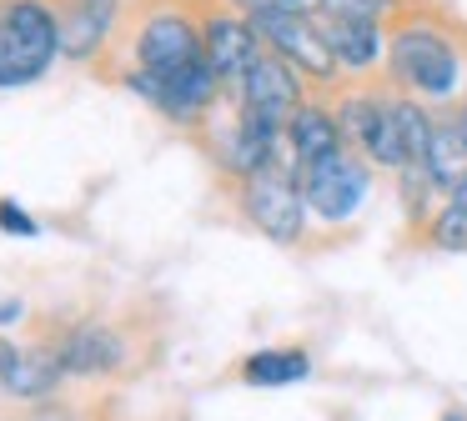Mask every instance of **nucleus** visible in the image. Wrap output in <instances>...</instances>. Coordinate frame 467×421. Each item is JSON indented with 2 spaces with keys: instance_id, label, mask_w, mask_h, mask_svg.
<instances>
[{
  "instance_id": "9d476101",
  "label": "nucleus",
  "mask_w": 467,
  "mask_h": 421,
  "mask_svg": "<svg viewBox=\"0 0 467 421\" xmlns=\"http://www.w3.org/2000/svg\"><path fill=\"white\" fill-rule=\"evenodd\" d=\"M56 361H61L66 376H106V371L126 366V341L101 321H86L56 341Z\"/></svg>"
},
{
  "instance_id": "7ed1b4c3",
  "label": "nucleus",
  "mask_w": 467,
  "mask_h": 421,
  "mask_svg": "<svg viewBox=\"0 0 467 421\" xmlns=\"http://www.w3.org/2000/svg\"><path fill=\"white\" fill-rule=\"evenodd\" d=\"M242 200H246V216L256 221V231H266V241L292 246V241L302 236V216H306L302 176H296V160H286L282 146L246 176Z\"/></svg>"
},
{
  "instance_id": "39448f33",
  "label": "nucleus",
  "mask_w": 467,
  "mask_h": 421,
  "mask_svg": "<svg viewBox=\"0 0 467 421\" xmlns=\"http://www.w3.org/2000/svg\"><path fill=\"white\" fill-rule=\"evenodd\" d=\"M296 176H302L306 210H317L322 221H347L367 196V166L352 156V150H332V156L302 166Z\"/></svg>"
},
{
  "instance_id": "20e7f679",
  "label": "nucleus",
  "mask_w": 467,
  "mask_h": 421,
  "mask_svg": "<svg viewBox=\"0 0 467 421\" xmlns=\"http://www.w3.org/2000/svg\"><path fill=\"white\" fill-rule=\"evenodd\" d=\"M392 70H397V80H402L407 90H417V96H432V100H442V96H452L457 90V80H462V66H457V50L447 46L437 30H427V26H402L392 36Z\"/></svg>"
},
{
  "instance_id": "2eb2a0df",
  "label": "nucleus",
  "mask_w": 467,
  "mask_h": 421,
  "mask_svg": "<svg viewBox=\"0 0 467 421\" xmlns=\"http://www.w3.org/2000/svg\"><path fill=\"white\" fill-rule=\"evenodd\" d=\"M306 376H312V356L302 346H266L242 361L246 386H292V381H306Z\"/></svg>"
},
{
  "instance_id": "1a4fd4ad",
  "label": "nucleus",
  "mask_w": 467,
  "mask_h": 421,
  "mask_svg": "<svg viewBox=\"0 0 467 421\" xmlns=\"http://www.w3.org/2000/svg\"><path fill=\"white\" fill-rule=\"evenodd\" d=\"M202 46H206V60H212L222 86H242L246 70L256 66V56L266 50L262 36L252 30V20H236V15H206Z\"/></svg>"
},
{
  "instance_id": "a211bd4d",
  "label": "nucleus",
  "mask_w": 467,
  "mask_h": 421,
  "mask_svg": "<svg viewBox=\"0 0 467 421\" xmlns=\"http://www.w3.org/2000/svg\"><path fill=\"white\" fill-rule=\"evenodd\" d=\"M392 0H322L317 15H332V20H362V26H377L387 15Z\"/></svg>"
},
{
  "instance_id": "0eeeda50",
  "label": "nucleus",
  "mask_w": 467,
  "mask_h": 421,
  "mask_svg": "<svg viewBox=\"0 0 467 421\" xmlns=\"http://www.w3.org/2000/svg\"><path fill=\"white\" fill-rule=\"evenodd\" d=\"M252 30L262 36V46L272 56H282L292 70H306L312 80H327L337 70V56L322 40L312 15H282V10H272V15H252Z\"/></svg>"
},
{
  "instance_id": "dca6fc26",
  "label": "nucleus",
  "mask_w": 467,
  "mask_h": 421,
  "mask_svg": "<svg viewBox=\"0 0 467 421\" xmlns=\"http://www.w3.org/2000/svg\"><path fill=\"white\" fill-rule=\"evenodd\" d=\"M61 376L66 371H61V361H56V351H21V356L11 361V371L0 376V386L11 391V396L36 401V396H51Z\"/></svg>"
},
{
  "instance_id": "9b49d317",
  "label": "nucleus",
  "mask_w": 467,
  "mask_h": 421,
  "mask_svg": "<svg viewBox=\"0 0 467 421\" xmlns=\"http://www.w3.org/2000/svg\"><path fill=\"white\" fill-rule=\"evenodd\" d=\"M422 176H427V186L447 190V196H457V190L467 186V116L432 120V140H427Z\"/></svg>"
},
{
  "instance_id": "423d86ee",
  "label": "nucleus",
  "mask_w": 467,
  "mask_h": 421,
  "mask_svg": "<svg viewBox=\"0 0 467 421\" xmlns=\"http://www.w3.org/2000/svg\"><path fill=\"white\" fill-rule=\"evenodd\" d=\"M236 90H242V116L246 120H256V126L286 136V120L296 116V106H302V86H296V70L286 66L282 56L262 50L256 66L246 70V80Z\"/></svg>"
},
{
  "instance_id": "412c9836",
  "label": "nucleus",
  "mask_w": 467,
  "mask_h": 421,
  "mask_svg": "<svg viewBox=\"0 0 467 421\" xmlns=\"http://www.w3.org/2000/svg\"><path fill=\"white\" fill-rule=\"evenodd\" d=\"M11 321H21V301L0 296V326H11Z\"/></svg>"
},
{
  "instance_id": "4be33fe9",
  "label": "nucleus",
  "mask_w": 467,
  "mask_h": 421,
  "mask_svg": "<svg viewBox=\"0 0 467 421\" xmlns=\"http://www.w3.org/2000/svg\"><path fill=\"white\" fill-rule=\"evenodd\" d=\"M21 356V346H11V341H0V376H5V371H11V361Z\"/></svg>"
},
{
  "instance_id": "5701e85b",
  "label": "nucleus",
  "mask_w": 467,
  "mask_h": 421,
  "mask_svg": "<svg viewBox=\"0 0 467 421\" xmlns=\"http://www.w3.org/2000/svg\"><path fill=\"white\" fill-rule=\"evenodd\" d=\"M442 421H462V416H442Z\"/></svg>"
},
{
  "instance_id": "b1692460",
  "label": "nucleus",
  "mask_w": 467,
  "mask_h": 421,
  "mask_svg": "<svg viewBox=\"0 0 467 421\" xmlns=\"http://www.w3.org/2000/svg\"><path fill=\"white\" fill-rule=\"evenodd\" d=\"M462 196H467V186H462Z\"/></svg>"
},
{
  "instance_id": "f8f14e48",
  "label": "nucleus",
  "mask_w": 467,
  "mask_h": 421,
  "mask_svg": "<svg viewBox=\"0 0 467 421\" xmlns=\"http://www.w3.org/2000/svg\"><path fill=\"white\" fill-rule=\"evenodd\" d=\"M116 20V0H71L61 15V56L86 60L106 46Z\"/></svg>"
},
{
  "instance_id": "f3484780",
  "label": "nucleus",
  "mask_w": 467,
  "mask_h": 421,
  "mask_svg": "<svg viewBox=\"0 0 467 421\" xmlns=\"http://www.w3.org/2000/svg\"><path fill=\"white\" fill-rule=\"evenodd\" d=\"M432 241L447 251H467V196L457 190L452 200L442 206V216L432 221Z\"/></svg>"
},
{
  "instance_id": "6e6552de",
  "label": "nucleus",
  "mask_w": 467,
  "mask_h": 421,
  "mask_svg": "<svg viewBox=\"0 0 467 421\" xmlns=\"http://www.w3.org/2000/svg\"><path fill=\"white\" fill-rule=\"evenodd\" d=\"M337 126L347 130L352 140H362V150L382 166L407 170V150H402V130H397V106L392 100H377V96H357L342 106Z\"/></svg>"
},
{
  "instance_id": "f257e3e1",
  "label": "nucleus",
  "mask_w": 467,
  "mask_h": 421,
  "mask_svg": "<svg viewBox=\"0 0 467 421\" xmlns=\"http://www.w3.org/2000/svg\"><path fill=\"white\" fill-rule=\"evenodd\" d=\"M126 80L171 120H196L222 90L206 60L202 30L176 10H161L136 30V70Z\"/></svg>"
},
{
  "instance_id": "4468645a",
  "label": "nucleus",
  "mask_w": 467,
  "mask_h": 421,
  "mask_svg": "<svg viewBox=\"0 0 467 421\" xmlns=\"http://www.w3.org/2000/svg\"><path fill=\"white\" fill-rule=\"evenodd\" d=\"M317 30H322V40L332 46L337 66H347V70H362V66H372V60L382 56V30H377V26L317 15Z\"/></svg>"
},
{
  "instance_id": "6ab92c4d",
  "label": "nucleus",
  "mask_w": 467,
  "mask_h": 421,
  "mask_svg": "<svg viewBox=\"0 0 467 421\" xmlns=\"http://www.w3.org/2000/svg\"><path fill=\"white\" fill-rule=\"evenodd\" d=\"M236 5H246L252 15H272V10H282V15H312V10H322V0H236Z\"/></svg>"
},
{
  "instance_id": "ddd939ff",
  "label": "nucleus",
  "mask_w": 467,
  "mask_h": 421,
  "mask_svg": "<svg viewBox=\"0 0 467 421\" xmlns=\"http://www.w3.org/2000/svg\"><path fill=\"white\" fill-rule=\"evenodd\" d=\"M286 150H292L296 170L312 166V160H322V156H332V150H347L337 116L322 110V106H296V116L286 120Z\"/></svg>"
},
{
  "instance_id": "aec40b11",
  "label": "nucleus",
  "mask_w": 467,
  "mask_h": 421,
  "mask_svg": "<svg viewBox=\"0 0 467 421\" xmlns=\"http://www.w3.org/2000/svg\"><path fill=\"white\" fill-rule=\"evenodd\" d=\"M0 231H16V236H36L41 226H36V221L26 216L21 206H16V200H0Z\"/></svg>"
},
{
  "instance_id": "f03ea898",
  "label": "nucleus",
  "mask_w": 467,
  "mask_h": 421,
  "mask_svg": "<svg viewBox=\"0 0 467 421\" xmlns=\"http://www.w3.org/2000/svg\"><path fill=\"white\" fill-rule=\"evenodd\" d=\"M61 56V15L46 0H0V90L31 86Z\"/></svg>"
}]
</instances>
